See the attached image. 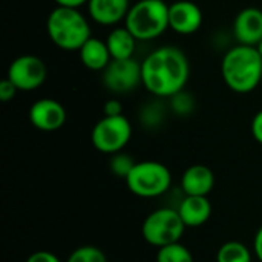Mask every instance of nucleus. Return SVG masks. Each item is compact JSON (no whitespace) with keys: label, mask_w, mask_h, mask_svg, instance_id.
<instances>
[{"label":"nucleus","mask_w":262,"mask_h":262,"mask_svg":"<svg viewBox=\"0 0 262 262\" xmlns=\"http://www.w3.org/2000/svg\"><path fill=\"white\" fill-rule=\"evenodd\" d=\"M189 77L187 55L177 46H161L141 61L143 86L158 98H170L184 91Z\"/></svg>","instance_id":"f257e3e1"},{"label":"nucleus","mask_w":262,"mask_h":262,"mask_svg":"<svg viewBox=\"0 0 262 262\" xmlns=\"http://www.w3.org/2000/svg\"><path fill=\"white\" fill-rule=\"evenodd\" d=\"M221 75L226 86L236 94H249L261 84L262 57L256 46L236 45L221 61Z\"/></svg>","instance_id":"f03ea898"},{"label":"nucleus","mask_w":262,"mask_h":262,"mask_svg":"<svg viewBox=\"0 0 262 262\" xmlns=\"http://www.w3.org/2000/svg\"><path fill=\"white\" fill-rule=\"evenodd\" d=\"M46 31L51 41L63 51H80L92 37L86 17L74 8L57 6L48 15Z\"/></svg>","instance_id":"7ed1b4c3"},{"label":"nucleus","mask_w":262,"mask_h":262,"mask_svg":"<svg viewBox=\"0 0 262 262\" xmlns=\"http://www.w3.org/2000/svg\"><path fill=\"white\" fill-rule=\"evenodd\" d=\"M124 26L140 41L155 40L169 28V5L164 0H138L130 6Z\"/></svg>","instance_id":"20e7f679"},{"label":"nucleus","mask_w":262,"mask_h":262,"mask_svg":"<svg viewBox=\"0 0 262 262\" xmlns=\"http://www.w3.org/2000/svg\"><path fill=\"white\" fill-rule=\"evenodd\" d=\"M127 189L140 198H157L164 195L172 184V173L163 163L140 161L124 180Z\"/></svg>","instance_id":"39448f33"},{"label":"nucleus","mask_w":262,"mask_h":262,"mask_svg":"<svg viewBox=\"0 0 262 262\" xmlns=\"http://www.w3.org/2000/svg\"><path fill=\"white\" fill-rule=\"evenodd\" d=\"M186 224L183 223L178 210L161 207L147 215L141 226L144 241L154 247H166L180 243L184 235Z\"/></svg>","instance_id":"423d86ee"},{"label":"nucleus","mask_w":262,"mask_h":262,"mask_svg":"<svg viewBox=\"0 0 262 262\" xmlns=\"http://www.w3.org/2000/svg\"><path fill=\"white\" fill-rule=\"evenodd\" d=\"M132 137V124L124 115L107 117L98 120L91 132L92 146L107 155L121 152Z\"/></svg>","instance_id":"0eeeda50"},{"label":"nucleus","mask_w":262,"mask_h":262,"mask_svg":"<svg viewBox=\"0 0 262 262\" xmlns=\"http://www.w3.org/2000/svg\"><path fill=\"white\" fill-rule=\"evenodd\" d=\"M48 75V69L45 61L37 55H20L12 60L8 68L6 78L12 81V84L23 92H31L38 89Z\"/></svg>","instance_id":"6e6552de"},{"label":"nucleus","mask_w":262,"mask_h":262,"mask_svg":"<svg viewBox=\"0 0 262 262\" xmlns=\"http://www.w3.org/2000/svg\"><path fill=\"white\" fill-rule=\"evenodd\" d=\"M103 84L114 94H127L143 84L141 63L134 58L112 60L103 71Z\"/></svg>","instance_id":"1a4fd4ad"},{"label":"nucleus","mask_w":262,"mask_h":262,"mask_svg":"<svg viewBox=\"0 0 262 262\" xmlns=\"http://www.w3.org/2000/svg\"><path fill=\"white\" fill-rule=\"evenodd\" d=\"M29 121L41 132H55L66 123V109L54 98H41L29 107Z\"/></svg>","instance_id":"9d476101"},{"label":"nucleus","mask_w":262,"mask_h":262,"mask_svg":"<svg viewBox=\"0 0 262 262\" xmlns=\"http://www.w3.org/2000/svg\"><path fill=\"white\" fill-rule=\"evenodd\" d=\"M203 25V11L192 0H177L169 5V28L181 35L196 32Z\"/></svg>","instance_id":"9b49d317"},{"label":"nucleus","mask_w":262,"mask_h":262,"mask_svg":"<svg viewBox=\"0 0 262 262\" xmlns=\"http://www.w3.org/2000/svg\"><path fill=\"white\" fill-rule=\"evenodd\" d=\"M233 34L239 45L258 46L262 40V11L259 8H244L233 21Z\"/></svg>","instance_id":"f8f14e48"},{"label":"nucleus","mask_w":262,"mask_h":262,"mask_svg":"<svg viewBox=\"0 0 262 262\" xmlns=\"http://www.w3.org/2000/svg\"><path fill=\"white\" fill-rule=\"evenodd\" d=\"M129 0H89L88 11L91 18L103 26L118 25L129 12Z\"/></svg>","instance_id":"ddd939ff"},{"label":"nucleus","mask_w":262,"mask_h":262,"mask_svg":"<svg viewBox=\"0 0 262 262\" xmlns=\"http://www.w3.org/2000/svg\"><path fill=\"white\" fill-rule=\"evenodd\" d=\"M215 186L213 172L204 164H193L187 167L181 177V187L190 196H209Z\"/></svg>","instance_id":"4468645a"},{"label":"nucleus","mask_w":262,"mask_h":262,"mask_svg":"<svg viewBox=\"0 0 262 262\" xmlns=\"http://www.w3.org/2000/svg\"><path fill=\"white\" fill-rule=\"evenodd\" d=\"M177 210L186 227H200L209 221L212 215V204L207 196L186 195Z\"/></svg>","instance_id":"2eb2a0df"},{"label":"nucleus","mask_w":262,"mask_h":262,"mask_svg":"<svg viewBox=\"0 0 262 262\" xmlns=\"http://www.w3.org/2000/svg\"><path fill=\"white\" fill-rule=\"evenodd\" d=\"M80 55V61L81 64L89 69V71H104L107 68V64L112 61L111 52L107 49L106 41L98 40L95 37H91L78 51Z\"/></svg>","instance_id":"dca6fc26"},{"label":"nucleus","mask_w":262,"mask_h":262,"mask_svg":"<svg viewBox=\"0 0 262 262\" xmlns=\"http://www.w3.org/2000/svg\"><path fill=\"white\" fill-rule=\"evenodd\" d=\"M104 41L107 45L112 60H126V58H134V52L138 40L126 26H118L107 34V38Z\"/></svg>","instance_id":"f3484780"},{"label":"nucleus","mask_w":262,"mask_h":262,"mask_svg":"<svg viewBox=\"0 0 262 262\" xmlns=\"http://www.w3.org/2000/svg\"><path fill=\"white\" fill-rule=\"evenodd\" d=\"M216 262H252V253L246 244L239 241H227L220 247Z\"/></svg>","instance_id":"a211bd4d"},{"label":"nucleus","mask_w":262,"mask_h":262,"mask_svg":"<svg viewBox=\"0 0 262 262\" xmlns=\"http://www.w3.org/2000/svg\"><path fill=\"white\" fill-rule=\"evenodd\" d=\"M157 262H195L190 250L181 243L158 249Z\"/></svg>","instance_id":"6ab92c4d"},{"label":"nucleus","mask_w":262,"mask_h":262,"mask_svg":"<svg viewBox=\"0 0 262 262\" xmlns=\"http://www.w3.org/2000/svg\"><path fill=\"white\" fill-rule=\"evenodd\" d=\"M135 164H137V161H134V158L130 155L124 154L123 150L118 154H114L111 158V163H109L112 173L123 180H126L129 177V173L132 172Z\"/></svg>","instance_id":"aec40b11"},{"label":"nucleus","mask_w":262,"mask_h":262,"mask_svg":"<svg viewBox=\"0 0 262 262\" xmlns=\"http://www.w3.org/2000/svg\"><path fill=\"white\" fill-rule=\"evenodd\" d=\"M66 262H107V258L95 246H81L69 255Z\"/></svg>","instance_id":"412c9836"},{"label":"nucleus","mask_w":262,"mask_h":262,"mask_svg":"<svg viewBox=\"0 0 262 262\" xmlns=\"http://www.w3.org/2000/svg\"><path fill=\"white\" fill-rule=\"evenodd\" d=\"M170 107L177 115H189L195 107L193 97L189 92L181 91L173 97H170Z\"/></svg>","instance_id":"4be33fe9"},{"label":"nucleus","mask_w":262,"mask_h":262,"mask_svg":"<svg viewBox=\"0 0 262 262\" xmlns=\"http://www.w3.org/2000/svg\"><path fill=\"white\" fill-rule=\"evenodd\" d=\"M17 91H18V89L12 84L11 80L5 78V80L0 81V100H2V101H5V103L11 101V100L15 97Z\"/></svg>","instance_id":"5701e85b"},{"label":"nucleus","mask_w":262,"mask_h":262,"mask_svg":"<svg viewBox=\"0 0 262 262\" xmlns=\"http://www.w3.org/2000/svg\"><path fill=\"white\" fill-rule=\"evenodd\" d=\"M26 262H61L58 259L57 255H54L52 252L48 250H38L29 255V258L26 259Z\"/></svg>","instance_id":"b1692460"},{"label":"nucleus","mask_w":262,"mask_h":262,"mask_svg":"<svg viewBox=\"0 0 262 262\" xmlns=\"http://www.w3.org/2000/svg\"><path fill=\"white\" fill-rule=\"evenodd\" d=\"M103 111H104V115H107V117L123 115V104H121V101H120V100L112 98V100H107V101L104 103Z\"/></svg>","instance_id":"393cba45"},{"label":"nucleus","mask_w":262,"mask_h":262,"mask_svg":"<svg viewBox=\"0 0 262 262\" xmlns=\"http://www.w3.org/2000/svg\"><path fill=\"white\" fill-rule=\"evenodd\" d=\"M252 135L259 144H262V109L252 120Z\"/></svg>","instance_id":"a878e982"},{"label":"nucleus","mask_w":262,"mask_h":262,"mask_svg":"<svg viewBox=\"0 0 262 262\" xmlns=\"http://www.w3.org/2000/svg\"><path fill=\"white\" fill-rule=\"evenodd\" d=\"M57 6H61V8H74V9H78L81 8L83 5H88L89 0H54Z\"/></svg>","instance_id":"bb28decb"},{"label":"nucleus","mask_w":262,"mask_h":262,"mask_svg":"<svg viewBox=\"0 0 262 262\" xmlns=\"http://www.w3.org/2000/svg\"><path fill=\"white\" fill-rule=\"evenodd\" d=\"M253 250H255V255L258 256V259L262 262V226L259 227V230L256 232V235H255Z\"/></svg>","instance_id":"cd10ccee"},{"label":"nucleus","mask_w":262,"mask_h":262,"mask_svg":"<svg viewBox=\"0 0 262 262\" xmlns=\"http://www.w3.org/2000/svg\"><path fill=\"white\" fill-rule=\"evenodd\" d=\"M256 48H258V51H259V54H261V57H262V40L258 43V46H256Z\"/></svg>","instance_id":"c85d7f7f"},{"label":"nucleus","mask_w":262,"mask_h":262,"mask_svg":"<svg viewBox=\"0 0 262 262\" xmlns=\"http://www.w3.org/2000/svg\"><path fill=\"white\" fill-rule=\"evenodd\" d=\"M261 84H262V78H261Z\"/></svg>","instance_id":"c756f323"}]
</instances>
